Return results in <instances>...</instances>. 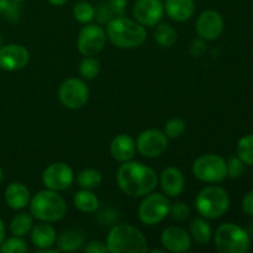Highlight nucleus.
<instances>
[{
    "mask_svg": "<svg viewBox=\"0 0 253 253\" xmlns=\"http://www.w3.org/2000/svg\"><path fill=\"white\" fill-rule=\"evenodd\" d=\"M110 152L119 162H127L133 158L136 153V142L131 136L120 133L115 136L110 143Z\"/></svg>",
    "mask_w": 253,
    "mask_h": 253,
    "instance_id": "obj_18",
    "label": "nucleus"
},
{
    "mask_svg": "<svg viewBox=\"0 0 253 253\" xmlns=\"http://www.w3.org/2000/svg\"><path fill=\"white\" fill-rule=\"evenodd\" d=\"M0 15H4L9 21L17 22L21 16V7L14 0H0Z\"/></svg>",
    "mask_w": 253,
    "mask_h": 253,
    "instance_id": "obj_31",
    "label": "nucleus"
},
{
    "mask_svg": "<svg viewBox=\"0 0 253 253\" xmlns=\"http://www.w3.org/2000/svg\"><path fill=\"white\" fill-rule=\"evenodd\" d=\"M74 205L82 212H94L99 208V198L89 189H82L76 193L73 198Z\"/></svg>",
    "mask_w": 253,
    "mask_h": 253,
    "instance_id": "obj_23",
    "label": "nucleus"
},
{
    "mask_svg": "<svg viewBox=\"0 0 253 253\" xmlns=\"http://www.w3.org/2000/svg\"><path fill=\"white\" fill-rule=\"evenodd\" d=\"M58 98L67 109L77 110L83 108L89 99V88L82 79L68 78L61 84Z\"/></svg>",
    "mask_w": 253,
    "mask_h": 253,
    "instance_id": "obj_9",
    "label": "nucleus"
},
{
    "mask_svg": "<svg viewBox=\"0 0 253 253\" xmlns=\"http://www.w3.org/2000/svg\"><path fill=\"white\" fill-rule=\"evenodd\" d=\"M101 174L99 170L91 169H83L78 173L77 175V183H78L79 187L82 189H94V188H98L101 184Z\"/></svg>",
    "mask_w": 253,
    "mask_h": 253,
    "instance_id": "obj_27",
    "label": "nucleus"
},
{
    "mask_svg": "<svg viewBox=\"0 0 253 253\" xmlns=\"http://www.w3.org/2000/svg\"><path fill=\"white\" fill-rule=\"evenodd\" d=\"M168 147V137L163 131L148 128L142 131L136 140V150L147 158L162 156Z\"/></svg>",
    "mask_w": 253,
    "mask_h": 253,
    "instance_id": "obj_10",
    "label": "nucleus"
},
{
    "mask_svg": "<svg viewBox=\"0 0 253 253\" xmlns=\"http://www.w3.org/2000/svg\"><path fill=\"white\" fill-rule=\"evenodd\" d=\"M30 211L40 221H58L67 214L66 200L58 192L51 189L41 190L30 202Z\"/></svg>",
    "mask_w": 253,
    "mask_h": 253,
    "instance_id": "obj_4",
    "label": "nucleus"
},
{
    "mask_svg": "<svg viewBox=\"0 0 253 253\" xmlns=\"http://www.w3.org/2000/svg\"><path fill=\"white\" fill-rule=\"evenodd\" d=\"M242 210L249 216H253V190H250L242 200Z\"/></svg>",
    "mask_w": 253,
    "mask_h": 253,
    "instance_id": "obj_38",
    "label": "nucleus"
},
{
    "mask_svg": "<svg viewBox=\"0 0 253 253\" xmlns=\"http://www.w3.org/2000/svg\"><path fill=\"white\" fill-rule=\"evenodd\" d=\"M79 73L86 81L96 78L100 73V62L93 56H86L79 64Z\"/></svg>",
    "mask_w": 253,
    "mask_h": 253,
    "instance_id": "obj_29",
    "label": "nucleus"
},
{
    "mask_svg": "<svg viewBox=\"0 0 253 253\" xmlns=\"http://www.w3.org/2000/svg\"><path fill=\"white\" fill-rule=\"evenodd\" d=\"M4 237H5V227H4V224H2V221L0 220V245H1L2 241H4Z\"/></svg>",
    "mask_w": 253,
    "mask_h": 253,
    "instance_id": "obj_40",
    "label": "nucleus"
},
{
    "mask_svg": "<svg viewBox=\"0 0 253 253\" xmlns=\"http://www.w3.org/2000/svg\"><path fill=\"white\" fill-rule=\"evenodd\" d=\"M32 226H34V219H32L31 215L26 214V212H21V214H17L11 220L10 230H11L15 236L22 237L31 231Z\"/></svg>",
    "mask_w": 253,
    "mask_h": 253,
    "instance_id": "obj_26",
    "label": "nucleus"
},
{
    "mask_svg": "<svg viewBox=\"0 0 253 253\" xmlns=\"http://www.w3.org/2000/svg\"><path fill=\"white\" fill-rule=\"evenodd\" d=\"M14 1H16V2H21V1H24V0H14Z\"/></svg>",
    "mask_w": 253,
    "mask_h": 253,
    "instance_id": "obj_45",
    "label": "nucleus"
},
{
    "mask_svg": "<svg viewBox=\"0 0 253 253\" xmlns=\"http://www.w3.org/2000/svg\"><path fill=\"white\" fill-rule=\"evenodd\" d=\"M2 182V169L0 168V183Z\"/></svg>",
    "mask_w": 253,
    "mask_h": 253,
    "instance_id": "obj_43",
    "label": "nucleus"
},
{
    "mask_svg": "<svg viewBox=\"0 0 253 253\" xmlns=\"http://www.w3.org/2000/svg\"><path fill=\"white\" fill-rule=\"evenodd\" d=\"M184 177L178 168L168 167L161 174V187H162L165 194L168 197H179L184 189Z\"/></svg>",
    "mask_w": 253,
    "mask_h": 253,
    "instance_id": "obj_17",
    "label": "nucleus"
},
{
    "mask_svg": "<svg viewBox=\"0 0 253 253\" xmlns=\"http://www.w3.org/2000/svg\"><path fill=\"white\" fill-rule=\"evenodd\" d=\"M215 247L220 253H246L251 247L250 234L235 224H222L215 231Z\"/></svg>",
    "mask_w": 253,
    "mask_h": 253,
    "instance_id": "obj_5",
    "label": "nucleus"
},
{
    "mask_svg": "<svg viewBox=\"0 0 253 253\" xmlns=\"http://www.w3.org/2000/svg\"><path fill=\"white\" fill-rule=\"evenodd\" d=\"M113 14L114 12L111 11V9L108 6V4H101L100 6L98 7V10L95 11L96 19H98L99 22H101V24H106V22L110 21V20L113 19Z\"/></svg>",
    "mask_w": 253,
    "mask_h": 253,
    "instance_id": "obj_36",
    "label": "nucleus"
},
{
    "mask_svg": "<svg viewBox=\"0 0 253 253\" xmlns=\"http://www.w3.org/2000/svg\"><path fill=\"white\" fill-rule=\"evenodd\" d=\"M227 177L239 178L245 170V163L242 162L239 156H232L226 162Z\"/></svg>",
    "mask_w": 253,
    "mask_h": 253,
    "instance_id": "obj_34",
    "label": "nucleus"
},
{
    "mask_svg": "<svg viewBox=\"0 0 253 253\" xmlns=\"http://www.w3.org/2000/svg\"><path fill=\"white\" fill-rule=\"evenodd\" d=\"M145 197L138 208V217L148 226L160 224L169 215V200L160 193H150Z\"/></svg>",
    "mask_w": 253,
    "mask_h": 253,
    "instance_id": "obj_8",
    "label": "nucleus"
},
{
    "mask_svg": "<svg viewBox=\"0 0 253 253\" xmlns=\"http://www.w3.org/2000/svg\"><path fill=\"white\" fill-rule=\"evenodd\" d=\"M5 200L11 209H24L30 203V190L22 183H11L5 190Z\"/></svg>",
    "mask_w": 253,
    "mask_h": 253,
    "instance_id": "obj_21",
    "label": "nucleus"
},
{
    "mask_svg": "<svg viewBox=\"0 0 253 253\" xmlns=\"http://www.w3.org/2000/svg\"><path fill=\"white\" fill-rule=\"evenodd\" d=\"M132 12L136 21L142 26H155L162 20L165 5L161 0H137Z\"/></svg>",
    "mask_w": 253,
    "mask_h": 253,
    "instance_id": "obj_13",
    "label": "nucleus"
},
{
    "mask_svg": "<svg viewBox=\"0 0 253 253\" xmlns=\"http://www.w3.org/2000/svg\"><path fill=\"white\" fill-rule=\"evenodd\" d=\"M2 46V37H1V35H0V47Z\"/></svg>",
    "mask_w": 253,
    "mask_h": 253,
    "instance_id": "obj_44",
    "label": "nucleus"
},
{
    "mask_svg": "<svg viewBox=\"0 0 253 253\" xmlns=\"http://www.w3.org/2000/svg\"><path fill=\"white\" fill-rule=\"evenodd\" d=\"M192 169L194 177L205 183H220L227 177L226 161L214 153L204 155L195 160Z\"/></svg>",
    "mask_w": 253,
    "mask_h": 253,
    "instance_id": "obj_7",
    "label": "nucleus"
},
{
    "mask_svg": "<svg viewBox=\"0 0 253 253\" xmlns=\"http://www.w3.org/2000/svg\"><path fill=\"white\" fill-rule=\"evenodd\" d=\"M195 207L205 219H219L229 210L230 198L225 189L217 185H210L200 190L195 199Z\"/></svg>",
    "mask_w": 253,
    "mask_h": 253,
    "instance_id": "obj_6",
    "label": "nucleus"
},
{
    "mask_svg": "<svg viewBox=\"0 0 253 253\" xmlns=\"http://www.w3.org/2000/svg\"><path fill=\"white\" fill-rule=\"evenodd\" d=\"M84 251L86 253H106L108 251V247L106 244H103L100 241H91L86 245V247L84 249Z\"/></svg>",
    "mask_w": 253,
    "mask_h": 253,
    "instance_id": "obj_37",
    "label": "nucleus"
},
{
    "mask_svg": "<svg viewBox=\"0 0 253 253\" xmlns=\"http://www.w3.org/2000/svg\"><path fill=\"white\" fill-rule=\"evenodd\" d=\"M156 252H157V253H163V252H165V250H152V251H151V253H156Z\"/></svg>",
    "mask_w": 253,
    "mask_h": 253,
    "instance_id": "obj_42",
    "label": "nucleus"
},
{
    "mask_svg": "<svg viewBox=\"0 0 253 253\" xmlns=\"http://www.w3.org/2000/svg\"><path fill=\"white\" fill-rule=\"evenodd\" d=\"M197 31L203 40L212 41L219 39L224 31V19L220 12L215 10H207L202 12L198 17Z\"/></svg>",
    "mask_w": 253,
    "mask_h": 253,
    "instance_id": "obj_15",
    "label": "nucleus"
},
{
    "mask_svg": "<svg viewBox=\"0 0 253 253\" xmlns=\"http://www.w3.org/2000/svg\"><path fill=\"white\" fill-rule=\"evenodd\" d=\"M57 234L52 225L42 221L31 229V241L39 250L48 249L56 244Z\"/></svg>",
    "mask_w": 253,
    "mask_h": 253,
    "instance_id": "obj_20",
    "label": "nucleus"
},
{
    "mask_svg": "<svg viewBox=\"0 0 253 253\" xmlns=\"http://www.w3.org/2000/svg\"><path fill=\"white\" fill-rule=\"evenodd\" d=\"M236 152L245 165L253 166V135H246L240 138Z\"/></svg>",
    "mask_w": 253,
    "mask_h": 253,
    "instance_id": "obj_28",
    "label": "nucleus"
},
{
    "mask_svg": "<svg viewBox=\"0 0 253 253\" xmlns=\"http://www.w3.org/2000/svg\"><path fill=\"white\" fill-rule=\"evenodd\" d=\"M108 6L110 7L111 11L114 14H123L124 10H125L126 4H127V0H108Z\"/></svg>",
    "mask_w": 253,
    "mask_h": 253,
    "instance_id": "obj_39",
    "label": "nucleus"
},
{
    "mask_svg": "<svg viewBox=\"0 0 253 253\" xmlns=\"http://www.w3.org/2000/svg\"><path fill=\"white\" fill-rule=\"evenodd\" d=\"M190 237L199 245H205L211 239V226L203 217H195L190 224Z\"/></svg>",
    "mask_w": 253,
    "mask_h": 253,
    "instance_id": "obj_24",
    "label": "nucleus"
},
{
    "mask_svg": "<svg viewBox=\"0 0 253 253\" xmlns=\"http://www.w3.org/2000/svg\"><path fill=\"white\" fill-rule=\"evenodd\" d=\"M74 180L73 169L67 163L56 162L49 165L42 174V182L47 189L62 192L72 185Z\"/></svg>",
    "mask_w": 253,
    "mask_h": 253,
    "instance_id": "obj_12",
    "label": "nucleus"
},
{
    "mask_svg": "<svg viewBox=\"0 0 253 253\" xmlns=\"http://www.w3.org/2000/svg\"><path fill=\"white\" fill-rule=\"evenodd\" d=\"M155 41L161 47H172L177 42V31L169 24H160L155 30Z\"/></svg>",
    "mask_w": 253,
    "mask_h": 253,
    "instance_id": "obj_25",
    "label": "nucleus"
},
{
    "mask_svg": "<svg viewBox=\"0 0 253 253\" xmlns=\"http://www.w3.org/2000/svg\"><path fill=\"white\" fill-rule=\"evenodd\" d=\"M120 189L128 197L140 198L150 194L157 185V174L141 162H123L116 173Z\"/></svg>",
    "mask_w": 253,
    "mask_h": 253,
    "instance_id": "obj_1",
    "label": "nucleus"
},
{
    "mask_svg": "<svg viewBox=\"0 0 253 253\" xmlns=\"http://www.w3.org/2000/svg\"><path fill=\"white\" fill-rule=\"evenodd\" d=\"M48 1L51 2L52 5H57V6H59V5H63L67 0H48Z\"/></svg>",
    "mask_w": 253,
    "mask_h": 253,
    "instance_id": "obj_41",
    "label": "nucleus"
},
{
    "mask_svg": "<svg viewBox=\"0 0 253 253\" xmlns=\"http://www.w3.org/2000/svg\"><path fill=\"white\" fill-rule=\"evenodd\" d=\"M185 131V123L180 118H172L165 125V133L169 138H177Z\"/></svg>",
    "mask_w": 253,
    "mask_h": 253,
    "instance_id": "obj_33",
    "label": "nucleus"
},
{
    "mask_svg": "<svg viewBox=\"0 0 253 253\" xmlns=\"http://www.w3.org/2000/svg\"><path fill=\"white\" fill-rule=\"evenodd\" d=\"M169 215L172 216V219L177 220V221H183V220L189 217L190 209L187 204H184V203L177 202L175 204L170 205Z\"/></svg>",
    "mask_w": 253,
    "mask_h": 253,
    "instance_id": "obj_35",
    "label": "nucleus"
},
{
    "mask_svg": "<svg viewBox=\"0 0 253 253\" xmlns=\"http://www.w3.org/2000/svg\"><path fill=\"white\" fill-rule=\"evenodd\" d=\"M165 11L174 21L184 22L194 15L195 4L193 0H166Z\"/></svg>",
    "mask_w": 253,
    "mask_h": 253,
    "instance_id": "obj_19",
    "label": "nucleus"
},
{
    "mask_svg": "<svg viewBox=\"0 0 253 253\" xmlns=\"http://www.w3.org/2000/svg\"><path fill=\"white\" fill-rule=\"evenodd\" d=\"M73 16L81 24H89L95 17V9L88 1H79L73 9Z\"/></svg>",
    "mask_w": 253,
    "mask_h": 253,
    "instance_id": "obj_30",
    "label": "nucleus"
},
{
    "mask_svg": "<svg viewBox=\"0 0 253 253\" xmlns=\"http://www.w3.org/2000/svg\"><path fill=\"white\" fill-rule=\"evenodd\" d=\"M27 251V245L20 237H11V239L2 241L0 245V252L1 253H24Z\"/></svg>",
    "mask_w": 253,
    "mask_h": 253,
    "instance_id": "obj_32",
    "label": "nucleus"
},
{
    "mask_svg": "<svg viewBox=\"0 0 253 253\" xmlns=\"http://www.w3.org/2000/svg\"><path fill=\"white\" fill-rule=\"evenodd\" d=\"M29 61V51L21 44L11 43L0 47V68L4 71H20L27 66Z\"/></svg>",
    "mask_w": 253,
    "mask_h": 253,
    "instance_id": "obj_14",
    "label": "nucleus"
},
{
    "mask_svg": "<svg viewBox=\"0 0 253 253\" xmlns=\"http://www.w3.org/2000/svg\"><path fill=\"white\" fill-rule=\"evenodd\" d=\"M57 246L58 251L74 252L81 249L84 245V236L74 230H67L57 237Z\"/></svg>",
    "mask_w": 253,
    "mask_h": 253,
    "instance_id": "obj_22",
    "label": "nucleus"
},
{
    "mask_svg": "<svg viewBox=\"0 0 253 253\" xmlns=\"http://www.w3.org/2000/svg\"><path fill=\"white\" fill-rule=\"evenodd\" d=\"M106 42V32L99 25H86L77 39V47L83 56H95L103 51Z\"/></svg>",
    "mask_w": 253,
    "mask_h": 253,
    "instance_id": "obj_11",
    "label": "nucleus"
},
{
    "mask_svg": "<svg viewBox=\"0 0 253 253\" xmlns=\"http://www.w3.org/2000/svg\"><path fill=\"white\" fill-rule=\"evenodd\" d=\"M161 241L167 251L174 253L187 252L192 246L190 234L179 226H169L163 230Z\"/></svg>",
    "mask_w": 253,
    "mask_h": 253,
    "instance_id": "obj_16",
    "label": "nucleus"
},
{
    "mask_svg": "<svg viewBox=\"0 0 253 253\" xmlns=\"http://www.w3.org/2000/svg\"><path fill=\"white\" fill-rule=\"evenodd\" d=\"M106 36L114 46L130 49L140 47L147 39L146 29L137 21L119 16L114 17L106 25Z\"/></svg>",
    "mask_w": 253,
    "mask_h": 253,
    "instance_id": "obj_2",
    "label": "nucleus"
},
{
    "mask_svg": "<svg viewBox=\"0 0 253 253\" xmlns=\"http://www.w3.org/2000/svg\"><path fill=\"white\" fill-rule=\"evenodd\" d=\"M110 253H145L148 245L145 235L128 224H120L110 230L106 239Z\"/></svg>",
    "mask_w": 253,
    "mask_h": 253,
    "instance_id": "obj_3",
    "label": "nucleus"
}]
</instances>
